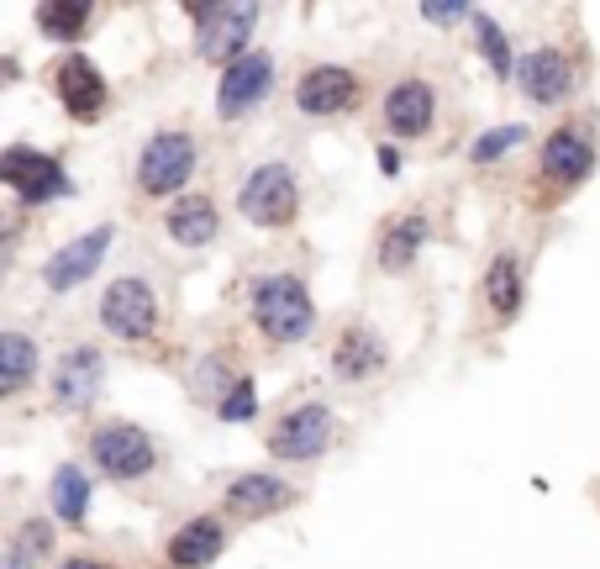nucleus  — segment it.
<instances>
[{
    "label": "nucleus",
    "mask_w": 600,
    "mask_h": 569,
    "mask_svg": "<svg viewBox=\"0 0 600 569\" xmlns=\"http://www.w3.org/2000/svg\"><path fill=\"white\" fill-rule=\"evenodd\" d=\"M253 322L269 343H300L311 338L317 327V306H311V290L296 280V274H269V280L253 284Z\"/></svg>",
    "instance_id": "f257e3e1"
},
{
    "label": "nucleus",
    "mask_w": 600,
    "mask_h": 569,
    "mask_svg": "<svg viewBox=\"0 0 600 569\" xmlns=\"http://www.w3.org/2000/svg\"><path fill=\"white\" fill-rule=\"evenodd\" d=\"M238 211L253 227H284L300 211V184L290 163H259L248 180L238 184Z\"/></svg>",
    "instance_id": "f03ea898"
},
{
    "label": "nucleus",
    "mask_w": 600,
    "mask_h": 569,
    "mask_svg": "<svg viewBox=\"0 0 600 569\" xmlns=\"http://www.w3.org/2000/svg\"><path fill=\"white\" fill-rule=\"evenodd\" d=\"M90 459H96L100 475H111V480L127 486V480H142V475L159 469V443L138 422H111L90 438Z\"/></svg>",
    "instance_id": "7ed1b4c3"
},
{
    "label": "nucleus",
    "mask_w": 600,
    "mask_h": 569,
    "mask_svg": "<svg viewBox=\"0 0 600 569\" xmlns=\"http://www.w3.org/2000/svg\"><path fill=\"white\" fill-rule=\"evenodd\" d=\"M100 327L121 338V343H142L153 327H159V301H153V284L142 274H121L106 284L100 296Z\"/></svg>",
    "instance_id": "20e7f679"
},
{
    "label": "nucleus",
    "mask_w": 600,
    "mask_h": 569,
    "mask_svg": "<svg viewBox=\"0 0 600 569\" xmlns=\"http://www.w3.org/2000/svg\"><path fill=\"white\" fill-rule=\"evenodd\" d=\"M190 17L200 21L196 53L211 63H232L248 53V38L259 27V6H190Z\"/></svg>",
    "instance_id": "39448f33"
},
{
    "label": "nucleus",
    "mask_w": 600,
    "mask_h": 569,
    "mask_svg": "<svg viewBox=\"0 0 600 569\" xmlns=\"http://www.w3.org/2000/svg\"><path fill=\"white\" fill-rule=\"evenodd\" d=\"M196 174V142L190 132H153L138 153V184L148 196H174Z\"/></svg>",
    "instance_id": "423d86ee"
},
{
    "label": "nucleus",
    "mask_w": 600,
    "mask_h": 569,
    "mask_svg": "<svg viewBox=\"0 0 600 569\" xmlns=\"http://www.w3.org/2000/svg\"><path fill=\"white\" fill-rule=\"evenodd\" d=\"M0 180L17 190L21 206H48L53 196H69V180H63V163L53 153H38V148H6L0 153Z\"/></svg>",
    "instance_id": "0eeeda50"
},
{
    "label": "nucleus",
    "mask_w": 600,
    "mask_h": 569,
    "mask_svg": "<svg viewBox=\"0 0 600 569\" xmlns=\"http://www.w3.org/2000/svg\"><path fill=\"white\" fill-rule=\"evenodd\" d=\"M327 443H332V411L321 407V401L284 411L280 427L269 432V453L284 459V465H311V459L327 453Z\"/></svg>",
    "instance_id": "6e6552de"
},
{
    "label": "nucleus",
    "mask_w": 600,
    "mask_h": 569,
    "mask_svg": "<svg viewBox=\"0 0 600 569\" xmlns=\"http://www.w3.org/2000/svg\"><path fill=\"white\" fill-rule=\"evenodd\" d=\"M274 90V63H269V53H242L227 74H221L217 84V111L221 122H238V117H248L253 106L263 101Z\"/></svg>",
    "instance_id": "1a4fd4ad"
},
{
    "label": "nucleus",
    "mask_w": 600,
    "mask_h": 569,
    "mask_svg": "<svg viewBox=\"0 0 600 569\" xmlns=\"http://www.w3.org/2000/svg\"><path fill=\"white\" fill-rule=\"evenodd\" d=\"M106 248H111V227H96V232H84V238H74L69 248H59L48 264H42V284L53 290V296H63V290H74L80 280H90L100 269V259H106Z\"/></svg>",
    "instance_id": "9d476101"
},
{
    "label": "nucleus",
    "mask_w": 600,
    "mask_h": 569,
    "mask_svg": "<svg viewBox=\"0 0 600 569\" xmlns=\"http://www.w3.org/2000/svg\"><path fill=\"white\" fill-rule=\"evenodd\" d=\"M517 80H521V96L532 106H559L574 90V69H569V59H563L559 48H532L517 63Z\"/></svg>",
    "instance_id": "9b49d317"
},
{
    "label": "nucleus",
    "mask_w": 600,
    "mask_h": 569,
    "mask_svg": "<svg viewBox=\"0 0 600 569\" xmlns=\"http://www.w3.org/2000/svg\"><path fill=\"white\" fill-rule=\"evenodd\" d=\"M53 84H59V101L74 122H96L100 111H106V80H100V69L84 59V53L63 59L59 69H53Z\"/></svg>",
    "instance_id": "f8f14e48"
},
{
    "label": "nucleus",
    "mask_w": 600,
    "mask_h": 569,
    "mask_svg": "<svg viewBox=\"0 0 600 569\" xmlns=\"http://www.w3.org/2000/svg\"><path fill=\"white\" fill-rule=\"evenodd\" d=\"M353 101H359V80H353L348 69H338V63H317V69L296 84V106L306 117H338V111H348Z\"/></svg>",
    "instance_id": "ddd939ff"
},
{
    "label": "nucleus",
    "mask_w": 600,
    "mask_h": 569,
    "mask_svg": "<svg viewBox=\"0 0 600 569\" xmlns=\"http://www.w3.org/2000/svg\"><path fill=\"white\" fill-rule=\"evenodd\" d=\"M100 353L96 348H69L59 359V369H53V396H59V407H69V411H84L90 401L100 396Z\"/></svg>",
    "instance_id": "4468645a"
},
{
    "label": "nucleus",
    "mask_w": 600,
    "mask_h": 569,
    "mask_svg": "<svg viewBox=\"0 0 600 569\" xmlns=\"http://www.w3.org/2000/svg\"><path fill=\"white\" fill-rule=\"evenodd\" d=\"M380 369H384L380 332H369L363 322L342 327V332H338V348H332V375H338V380H348V386H359V380L380 375Z\"/></svg>",
    "instance_id": "2eb2a0df"
},
{
    "label": "nucleus",
    "mask_w": 600,
    "mask_h": 569,
    "mask_svg": "<svg viewBox=\"0 0 600 569\" xmlns=\"http://www.w3.org/2000/svg\"><path fill=\"white\" fill-rule=\"evenodd\" d=\"M432 84L427 80H400L390 96H384V127L396 132V138H421L427 127H432Z\"/></svg>",
    "instance_id": "dca6fc26"
},
{
    "label": "nucleus",
    "mask_w": 600,
    "mask_h": 569,
    "mask_svg": "<svg viewBox=\"0 0 600 569\" xmlns=\"http://www.w3.org/2000/svg\"><path fill=\"white\" fill-rule=\"evenodd\" d=\"M290 501H296V490L274 480V475H238L227 486V511H238V517H274Z\"/></svg>",
    "instance_id": "f3484780"
},
{
    "label": "nucleus",
    "mask_w": 600,
    "mask_h": 569,
    "mask_svg": "<svg viewBox=\"0 0 600 569\" xmlns=\"http://www.w3.org/2000/svg\"><path fill=\"white\" fill-rule=\"evenodd\" d=\"M542 169H548V180L559 184H580L590 169H596V148L574 132V127H559L553 138L542 142Z\"/></svg>",
    "instance_id": "a211bd4d"
},
{
    "label": "nucleus",
    "mask_w": 600,
    "mask_h": 569,
    "mask_svg": "<svg viewBox=\"0 0 600 569\" xmlns=\"http://www.w3.org/2000/svg\"><path fill=\"white\" fill-rule=\"evenodd\" d=\"M221 543H227V532L217 517H196L169 538V569H206L221 553Z\"/></svg>",
    "instance_id": "6ab92c4d"
},
{
    "label": "nucleus",
    "mask_w": 600,
    "mask_h": 569,
    "mask_svg": "<svg viewBox=\"0 0 600 569\" xmlns=\"http://www.w3.org/2000/svg\"><path fill=\"white\" fill-rule=\"evenodd\" d=\"M163 227H169V238L184 248H200L217 238V206H211V196H180V201L169 206V217H163Z\"/></svg>",
    "instance_id": "aec40b11"
},
{
    "label": "nucleus",
    "mask_w": 600,
    "mask_h": 569,
    "mask_svg": "<svg viewBox=\"0 0 600 569\" xmlns=\"http://www.w3.org/2000/svg\"><path fill=\"white\" fill-rule=\"evenodd\" d=\"M427 217H400V222L384 227V238H380V269H390V274H400V269L417 259V248L427 243Z\"/></svg>",
    "instance_id": "412c9836"
},
{
    "label": "nucleus",
    "mask_w": 600,
    "mask_h": 569,
    "mask_svg": "<svg viewBox=\"0 0 600 569\" xmlns=\"http://www.w3.org/2000/svg\"><path fill=\"white\" fill-rule=\"evenodd\" d=\"M38 375V348L27 332H0V396H17Z\"/></svg>",
    "instance_id": "4be33fe9"
},
{
    "label": "nucleus",
    "mask_w": 600,
    "mask_h": 569,
    "mask_svg": "<svg viewBox=\"0 0 600 569\" xmlns=\"http://www.w3.org/2000/svg\"><path fill=\"white\" fill-rule=\"evenodd\" d=\"M90 0H48V6H38V27H42V38H53V42H74L90 27Z\"/></svg>",
    "instance_id": "5701e85b"
},
{
    "label": "nucleus",
    "mask_w": 600,
    "mask_h": 569,
    "mask_svg": "<svg viewBox=\"0 0 600 569\" xmlns=\"http://www.w3.org/2000/svg\"><path fill=\"white\" fill-rule=\"evenodd\" d=\"M53 511H59L63 522H74L80 528L84 522V511H90V475H84L80 465H63L59 475H53Z\"/></svg>",
    "instance_id": "b1692460"
},
{
    "label": "nucleus",
    "mask_w": 600,
    "mask_h": 569,
    "mask_svg": "<svg viewBox=\"0 0 600 569\" xmlns=\"http://www.w3.org/2000/svg\"><path fill=\"white\" fill-rule=\"evenodd\" d=\"M48 549H53V528H48L42 517H32V522H21L17 538L6 543V565L0 569H38L42 559H48Z\"/></svg>",
    "instance_id": "393cba45"
},
{
    "label": "nucleus",
    "mask_w": 600,
    "mask_h": 569,
    "mask_svg": "<svg viewBox=\"0 0 600 569\" xmlns=\"http://www.w3.org/2000/svg\"><path fill=\"white\" fill-rule=\"evenodd\" d=\"M484 296H490V306H496V317H517L521 311V264L511 259V253H500L496 264H490V274H484Z\"/></svg>",
    "instance_id": "a878e982"
},
{
    "label": "nucleus",
    "mask_w": 600,
    "mask_h": 569,
    "mask_svg": "<svg viewBox=\"0 0 600 569\" xmlns=\"http://www.w3.org/2000/svg\"><path fill=\"white\" fill-rule=\"evenodd\" d=\"M474 21H480V48H484V59H490V69H496L500 80L511 74V42H506V32H500L490 17H480L474 11Z\"/></svg>",
    "instance_id": "bb28decb"
},
{
    "label": "nucleus",
    "mask_w": 600,
    "mask_h": 569,
    "mask_svg": "<svg viewBox=\"0 0 600 569\" xmlns=\"http://www.w3.org/2000/svg\"><path fill=\"white\" fill-rule=\"evenodd\" d=\"M517 142H527V127H496V132H484L474 142V163H496L500 153H511Z\"/></svg>",
    "instance_id": "cd10ccee"
},
{
    "label": "nucleus",
    "mask_w": 600,
    "mask_h": 569,
    "mask_svg": "<svg viewBox=\"0 0 600 569\" xmlns=\"http://www.w3.org/2000/svg\"><path fill=\"white\" fill-rule=\"evenodd\" d=\"M253 407H259V390H253V380H238V386L227 390V401H221V422H248L253 417Z\"/></svg>",
    "instance_id": "c85d7f7f"
},
{
    "label": "nucleus",
    "mask_w": 600,
    "mask_h": 569,
    "mask_svg": "<svg viewBox=\"0 0 600 569\" xmlns=\"http://www.w3.org/2000/svg\"><path fill=\"white\" fill-rule=\"evenodd\" d=\"M421 17H427V21H442V27H448V21L474 17V11H469V6H421Z\"/></svg>",
    "instance_id": "c756f323"
},
{
    "label": "nucleus",
    "mask_w": 600,
    "mask_h": 569,
    "mask_svg": "<svg viewBox=\"0 0 600 569\" xmlns=\"http://www.w3.org/2000/svg\"><path fill=\"white\" fill-rule=\"evenodd\" d=\"M380 169H384V174H396V169H400V159H396V148H380Z\"/></svg>",
    "instance_id": "7c9ffc66"
},
{
    "label": "nucleus",
    "mask_w": 600,
    "mask_h": 569,
    "mask_svg": "<svg viewBox=\"0 0 600 569\" xmlns=\"http://www.w3.org/2000/svg\"><path fill=\"white\" fill-rule=\"evenodd\" d=\"M59 569H100L96 559H69V565H59Z\"/></svg>",
    "instance_id": "2f4dec72"
}]
</instances>
